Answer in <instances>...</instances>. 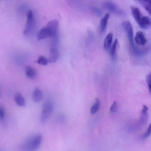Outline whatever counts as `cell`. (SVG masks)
<instances>
[{"label":"cell","instance_id":"9a60e30c","mask_svg":"<svg viewBox=\"0 0 151 151\" xmlns=\"http://www.w3.org/2000/svg\"><path fill=\"white\" fill-rule=\"evenodd\" d=\"M14 100L16 104L19 106L23 107L25 106V99L19 93H17L15 94Z\"/></svg>","mask_w":151,"mask_h":151},{"label":"cell","instance_id":"e0dca14e","mask_svg":"<svg viewBox=\"0 0 151 151\" xmlns=\"http://www.w3.org/2000/svg\"><path fill=\"white\" fill-rule=\"evenodd\" d=\"M100 105V102L99 99H96V101L92 106L90 110L91 114H94L97 112L98 110Z\"/></svg>","mask_w":151,"mask_h":151},{"label":"cell","instance_id":"30bf717a","mask_svg":"<svg viewBox=\"0 0 151 151\" xmlns=\"http://www.w3.org/2000/svg\"><path fill=\"white\" fill-rule=\"evenodd\" d=\"M59 56L58 50L55 48L50 49V56L48 60V62L51 63H55L58 60Z\"/></svg>","mask_w":151,"mask_h":151},{"label":"cell","instance_id":"ba28073f","mask_svg":"<svg viewBox=\"0 0 151 151\" xmlns=\"http://www.w3.org/2000/svg\"><path fill=\"white\" fill-rule=\"evenodd\" d=\"M49 37H51V34L46 27L40 30L37 35V39L38 40Z\"/></svg>","mask_w":151,"mask_h":151},{"label":"cell","instance_id":"3957f363","mask_svg":"<svg viewBox=\"0 0 151 151\" xmlns=\"http://www.w3.org/2000/svg\"><path fill=\"white\" fill-rule=\"evenodd\" d=\"M53 109V105L52 101L50 100H46L43 104L40 116V121L42 123H44L49 117Z\"/></svg>","mask_w":151,"mask_h":151},{"label":"cell","instance_id":"4316f807","mask_svg":"<svg viewBox=\"0 0 151 151\" xmlns=\"http://www.w3.org/2000/svg\"><path fill=\"white\" fill-rule=\"evenodd\" d=\"M140 1L147 2L151 3V0H138Z\"/></svg>","mask_w":151,"mask_h":151},{"label":"cell","instance_id":"2e32d148","mask_svg":"<svg viewBox=\"0 0 151 151\" xmlns=\"http://www.w3.org/2000/svg\"><path fill=\"white\" fill-rule=\"evenodd\" d=\"M109 17V14L107 13L100 20V30L101 33H103L106 29Z\"/></svg>","mask_w":151,"mask_h":151},{"label":"cell","instance_id":"4fadbf2b","mask_svg":"<svg viewBox=\"0 0 151 151\" xmlns=\"http://www.w3.org/2000/svg\"><path fill=\"white\" fill-rule=\"evenodd\" d=\"M112 34L109 33L106 36L104 42V47L106 51H108L111 47L112 40Z\"/></svg>","mask_w":151,"mask_h":151},{"label":"cell","instance_id":"603a6c76","mask_svg":"<svg viewBox=\"0 0 151 151\" xmlns=\"http://www.w3.org/2000/svg\"><path fill=\"white\" fill-rule=\"evenodd\" d=\"M117 109V104L116 101H114L110 109V111L111 113L115 112Z\"/></svg>","mask_w":151,"mask_h":151},{"label":"cell","instance_id":"484cf974","mask_svg":"<svg viewBox=\"0 0 151 151\" xmlns=\"http://www.w3.org/2000/svg\"><path fill=\"white\" fill-rule=\"evenodd\" d=\"M5 116V111L3 108L0 106V118L3 119Z\"/></svg>","mask_w":151,"mask_h":151},{"label":"cell","instance_id":"7c38bea8","mask_svg":"<svg viewBox=\"0 0 151 151\" xmlns=\"http://www.w3.org/2000/svg\"><path fill=\"white\" fill-rule=\"evenodd\" d=\"M130 9L132 15L137 23L140 20L142 16L137 8L132 6L130 7Z\"/></svg>","mask_w":151,"mask_h":151},{"label":"cell","instance_id":"7402d4cb","mask_svg":"<svg viewBox=\"0 0 151 151\" xmlns=\"http://www.w3.org/2000/svg\"><path fill=\"white\" fill-rule=\"evenodd\" d=\"M151 131V125L150 124L149 126L147 131L143 135L142 138L143 139H145L147 138L150 134Z\"/></svg>","mask_w":151,"mask_h":151},{"label":"cell","instance_id":"cb8c5ba5","mask_svg":"<svg viewBox=\"0 0 151 151\" xmlns=\"http://www.w3.org/2000/svg\"><path fill=\"white\" fill-rule=\"evenodd\" d=\"M92 10L93 12L96 14L97 15L100 16L102 15V12L101 10L99 9L96 7H93L92 8Z\"/></svg>","mask_w":151,"mask_h":151},{"label":"cell","instance_id":"6da1fadb","mask_svg":"<svg viewBox=\"0 0 151 151\" xmlns=\"http://www.w3.org/2000/svg\"><path fill=\"white\" fill-rule=\"evenodd\" d=\"M122 27L125 31L129 43L134 52L137 54H140L142 51L138 50L134 45L133 40V31L130 22L128 21H123L122 24Z\"/></svg>","mask_w":151,"mask_h":151},{"label":"cell","instance_id":"ac0fdd59","mask_svg":"<svg viewBox=\"0 0 151 151\" xmlns=\"http://www.w3.org/2000/svg\"><path fill=\"white\" fill-rule=\"evenodd\" d=\"M117 39H116L114 40L111 48L110 51V55L111 57L112 58H114L115 57L116 48L117 44Z\"/></svg>","mask_w":151,"mask_h":151},{"label":"cell","instance_id":"8fae6325","mask_svg":"<svg viewBox=\"0 0 151 151\" xmlns=\"http://www.w3.org/2000/svg\"><path fill=\"white\" fill-rule=\"evenodd\" d=\"M43 96L42 92L39 88H36L34 90L32 94V98L35 102L40 101Z\"/></svg>","mask_w":151,"mask_h":151},{"label":"cell","instance_id":"5bb4252c","mask_svg":"<svg viewBox=\"0 0 151 151\" xmlns=\"http://www.w3.org/2000/svg\"><path fill=\"white\" fill-rule=\"evenodd\" d=\"M25 72L27 76L31 79L34 78L37 75L36 70L35 68L31 66L26 67Z\"/></svg>","mask_w":151,"mask_h":151},{"label":"cell","instance_id":"83f0119b","mask_svg":"<svg viewBox=\"0 0 151 151\" xmlns=\"http://www.w3.org/2000/svg\"></svg>","mask_w":151,"mask_h":151},{"label":"cell","instance_id":"44dd1931","mask_svg":"<svg viewBox=\"0 0 151 151\" xmlns=\"http://www.w3.org/2000/svg\"><path fill=\"white\" fill-rule=\"evenodd\" d=\"M146 79L150 93H151V73H148L146 76Z\"/></svg>","mask_w":151,"mask_h":151},{"label":"cell","instance_id":"d4e9b609","mask_svg":"<svg viewBox=\"0 0 151 151\" xmlns=\"http://www.w3.org/2000/svg\"><path fill=\"white\" fill-rule=\"evenodd\" d=\"M147 107L146 106L144 105L143 106L142 109V113L143 116H147Z\"/></svg>","mask_w":151,"mask_h":151},{"label":"cell","instance_id":"8992f818","mask_svg":"<svg viewBox=\"0 0 151 151\" xmlns=\"http://www.w3.org/2000/svg\"><path fill=\"white\" fill-rule=\"evenodd\" d=\"M58 22L56 20H53L49 22L47 24L46 28L50 32L51 37L58 35Z\"/></svg>","mask_w":151,"mask_h":151},{"label":"cell","instance_id":"277c9868","mask_svg":"<svg viewBox=\"0 0 151 151\" xmlns=\"http://www.w3.org/2000/svg\"><path fill=\"white\" fill-rule=\"evenodd\" d=\"M35 27V23L32 11L29 10L27 14V20L25 28L23 31L26 36H29L33 33Z\"/></svg>","mask_w":151,"mask_h":151},{"label":"cell","instance_id":"52a82bcc","mask_svg":"<svg viewBox=\"0 0 151 151\" xmlns=\"http://www.w3.org/2000/svg\"><path fill=\"white\" fill-rule=\"evenodd\" d=\"M137 24L143 29H148L151 26L150 18L147 16H142Z\"/></svg>","mask_w":151,"mask_h":151},{"label":"cell","instance_id":"d6986e66","mask_svg":"<svg viewBox=\"0 0 151 151\" xmlns=\"http://www.w3.org/2000/svg\"><path fill=\"white\" fill-rule=\"evenodd\" d=\"M37 63L40 65H47L48 63V60L43 56H40L37 61Z\"/></svg>","mask_w":151,"mask_h":151},{"label":"cell","instance_id":"5b68a950","mask_svg":"<svg viewBox=\"0 0 151 151\" xmlns=\"http://www.w3.org/2000/svg\"><path fill=\"white\" fill-rule=\"evenodd\" d=\"M103 5L106 9L116 14L122 16L126 15V14L123 10L118 7L111 1H106L104 2Z\"/></svg>","mask_w":151,"mask_h":151},{"label":"cell","instance_id":"9c48e42d","mask_svg":"<svg viewBox=\"0 0 151 151\" xmlns=\"http://www.w3.org/2000/svg\"><path fill=\"white\" fill-rule=\"evenodd\" d=\"M134 40L137 44L141 46L144 45L147 42L143 33L141 31H138L137 33Z\"/></svg>","mask_w":151,"mask_h":151},{"label":"cell","instance_id":"ffe728a7","mask_svg":"<svg viewBox=\"0 0 151 151\" xmlns=\"http://www.w3.org/2000/svg\"><path fill=\"white\" fill-rule=\"evenodd\" d=\"M141 4L144 8L149 13L151 14V3L143 1H140Z\"/></svg>","mask_w":151,"mask_h":151},{"label":"cell","instance_id":"7a4b0ae2","mask_svg":"<svg viewBox=\"0 0 151 151\" xmlns=\"http://www.w3.org/2000/svg\"><path fill=\"white\" fill-rule=\"evenodd\" d=\"M42 138V136L39 134L30 137L25 142L23 146L24 148L28 151L36 150L40 146Z\"/></svg>","mask_w":151,"mask_h":151}]
</instances>
